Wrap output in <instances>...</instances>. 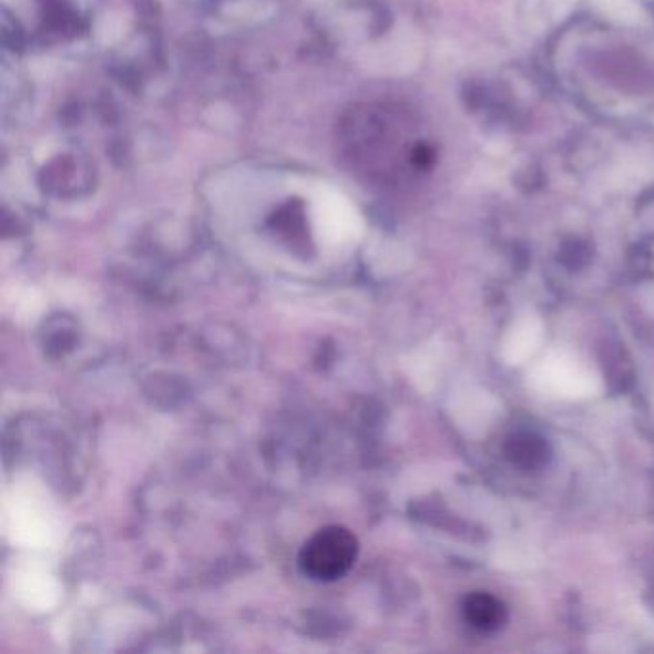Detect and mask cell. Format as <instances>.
I'll return each mask as SVG.
<instances>
[{
  "mask_svg": "<svg viewBox=\"0 0 654 654\" xmlns=\"http://www.w3.org/2000/svg\"><path fill=\"white\" fill-rule=\"evenodd\" d=\"M359 541L344 527H325L299 551V569L317 582H335L356 564Z\"/></svg>",
  "mask_w": 654,
  "mask_h": 654,
  "instance_id": "obj_1",
  "label": "cell"
},
{
  "mask_svg": "<svg viewBox=\"0 0 654 654\" xmlns=\"http://www.w3.org/2000/svg\"><path fill=\"white\" fill-rule=\"evenodd\" d=\"M464 614H467L470 624L482 632L495 630L505 619L503 605L499 603L498 599L486 595V593L470 595L467 599V605H464Z\"/></svg>",
  "mask_w": 654,
  "mask_h": 654,
  "instance_id": "obj_2",
  "label": "cell"
},
{
  "mask_svg": "<svg viewBox=\"0 0 654 654\" xmlns=\"http://www.w3.org/2000/svg\"><path fill=\"white\" fill-rule=\"evenodd\" d=\"M507 456L522 469H538L548 461L549 448L538 436L517 435L507 443Z\"/></svg>",
  "mask_w": 654,
  "mask_h": 654,
  "instance_id": "obj_3",
  "label": "cell"
}]
</instances>
